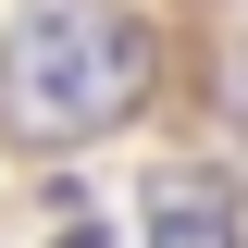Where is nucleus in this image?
Returning <instances> with one entry per match:
<instances>
[{"label":"nucleus","mask_w":248,"mask_h":248,"mask_svg":"<svg viewBox=\"0 0 248 248\" xmlns=\"http://www.w3.org/2000/svg\"><path fill=\"white\" fill-rule=\"evenodd\" d=\"M223 99H236V124H248V50H236V75H223Z\"/></svg>","instance_id":"20e7f679"},{"label":"nucleus","mask_w":248,"mask_h":248,"mask_svg":"<svg viewBox=\"0 0 248 248\" xmlns=\"http://www.w3.org/2000/svg\"><path fill=\"white\" fill-rule=\"evenodd\" d=\"M50 248H112V223H62V236H50Z\"/></svg>","instance_id":"7ed1b4c3"},{"label":"nucleus","mask_w":248,"mask_h":248,"mask_svg":"<svg viewBox=\"0 0 248 248\" xmlns=\"http://www.w3.org/2000/svg\"><path fill=\"white\" fill-rule=\"evenodd\" d=\"M248 211H236V174L223 161H161L149 174V248H236Z\"/></svg>","instance_id":"f03ea898"},{"label":"nucleus","mask_w":248,"mask_h":248,"mask_svg":"<svg viewBox=\"0 0 248 248\" xmlns=\"http://www.w3.org/2000/svg\"><path fill=\"white\" fill-rule=\"evenodd\" d=\"M149 99V25L124 0H25L0 25V137L87 149Z\"/></svg>","instance_id":"f257e3e1"}]
</instances>
